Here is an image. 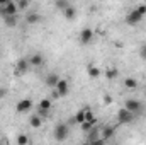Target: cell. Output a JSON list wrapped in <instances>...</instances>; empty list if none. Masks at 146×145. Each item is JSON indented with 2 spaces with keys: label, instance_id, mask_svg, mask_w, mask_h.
I'll use <instances>...</instances> for the list:
<instances>
[{
  "label": "cell",
  "instance_id": "4316f807",
  "mask_svg": "<svg viewBox=\"0 0 146 145\" xmlns=\"http://www.w3.org/2000/svg\"><path fill=\"white\" fill-rule=\"evenodd\" d=\"M139 56H141V60H145L146 62V43L139 48Z\"/></svg>",
  "mask_w": 146,
  "mask_h": 145
},
{
  "label": "cell",
  "instance_id": "9a60e30c",
  "mask_svg": "<svg viewBox=\"0 0 146 145\" xmlns=\"http://www.w3.org/2000/svg\"><path fill=\"white\" fill-rule=\"evenodd\" d=\"M87 72H88V77H90V79H97V77H100V68H99V67L90 65V67L87 68Z\"/></svg>",
  "mask_w": 146,
  "mask_h": 145
},
{
  "label": "cell",
  "instance_id": "ac0fdd59",
  "mask_svg": "<svg viewBox=\"0 0 146 145\" xmlns=\"http://www.w3.org/2000/svg\"><path fill=\"white\" fill-rule=\"evenodd\" d=\"M29 121H31V126H33V128H39V126L42 125V118L37 116V114H33Z\"/></svg>",
  "mask_w": 146,
  "mask_h": 145
},
{
  "label": "cell",
  "instance_id": "6da1fadb",
  "mask_svg": "<svg viewBox=\"0 0 146 145\" xmlns=\"http://www.w3.org/2000/svg\"><path fill=\"white\" fill-rule=\"evenodd\" d=\"M145 14H146V3H145V5L136 7L133 12H129V14H127V17H126V22H127L129 26H136L138 22H141V19L145 17Z\"/></svg>",
  "mask_w": 146,
  "mask_h": 145
},
{
  "label": "cell",
  "instance_id": "d6986e66",
  "mask_svg": "<svg viewBox=\"0 0 146 145\" xmlns=\"http://www.w3.org/2000/svg\"><path fill=\"white\" fill-rule=\"evenodd\" d=\"M124 85H126L127 89H136V87H138V80L133 79V77H127V79L124 80Z\"/></svg>",
  "mask_w": 146,
  "mask_h": 145
},
{
  "label": "cell",
  "instance_id": "5bb4252c",
  "mask_svg": "<svg viewBox=\"0 0 146 145\" xmlns=\"http://www.w3.org/2000/svg\"><path fill=\"white\" fill-rule=\"evenodd\" d=\"M39 21H41V15L36 14V12H33V14H27V15H26V22H27V24H37Z\"/></svg>",
  "mask_w": 146,
  "mask_h": 145
},
{
  "label": "cell",
  "instance_id": "8fae6325",
  "mask_svg": "<svg viewBox=\"0 0 146 145\" xmlns=\"http://www.w3.org/2000/svg\"><path fill=\"white\" fill-rule=\"evenodd\" d=\"M42 55L41 53H34V55H31V58H29V65L31 67H39V65H42Z\"/></svg>",
  "mask_w": 146,
  "mask_h": 145
},
{
  "label": "cell",
  "instance_id": "7a4b0ae2",
  "mask_svg": "<svg viewBox=\"0 0 146 145\" xmlns=\"http://www.w3.org/2000/svg\"><path fill=\"white\" fill-rule=\"evenodd\" d=\"M53 135H54V140L56 142H65L68 138V126L65 123H58L54 126V133Z\"/></svg>",
  "mask_w": 146,
  "mask_h": 145
},
{
  "label": "cell",
  "instance_id": "7c38bea8",
  "mask_svg": "<svg viewBox=\"0 0 146 145\" xmlns=\"http://www.w3.org/2000/svg\"><path fill=\"white\" fill-rule=\"evenodd\" d=\"M44 82H46V85H48V87H56V84L60 82V77H58L56 73H49V75L46 77V80H44Z\"/></svg>",
  "mask_w": 146,
  "mask_h": 145
},
{
  "label": "cell",
  "instance_id": "52a82bcc",
  "mask_svg": "<svg viewBox=\"0 0 146 145\" xmlns=\"http://www.w3.org/2000/svg\"><path fill=\"white\" fill-rule=\"evenodd\" d=\"M56 92H58V96L60 97H65L66 94H68V91H70V85H68V80H65V79H60V82L56 84Z\"/></svg>",
  "mask_w": 146,
  "mask_h": 145
},
{
  "label": "cell",
  "instance_id": "3957f363",
  "mask_svg": "<svg viewBox=\"0 0 146 145\" xmlns=\"http://www.w3.org/2000/svg\"><path fill=\"white\" fill-rule=\"evenodd\" d=\"M133 119H134V114L129 113L126 108H121L117 111V121H119V125H129Z\"/></svg>",
  "mask_w": 146,
  "mask_h": 145
},
{
  "label": "cell",
  "instance_id": "2e32d148",
  "mask_svg": "<svg viewBox=\"0 0 146 145\" xmlns=\"http://www.w3.org/2000/svg\"><path fill=\"white\" fill-rule=\"evenodd\" d=\"M2 19H3L5 26H9V28H14L17 24V15H7V17H2Z\"/></svg>",
  "mask_w": 146,
  "mask_h": 145
},
{
  "label": "cell",
  "instance_id": "ffe728a7",
  "mask_svg": "<svg viewBox=\"0 0 146 145\" xmlns=\"http://www.w3.org/2000/svg\"><path fill=\"white\" fill-rule=\"evenodd\" d=\"M95 123H97V119H94V121H85V123H82L80 126H82V130H83V132H87V133H88L92 128H95Z\"/></svg>",
  "mask_w": 146,
  "mask_h": 145
},
{
  "label": "cell",
  "instance_id": "7402d4cb",
  "mask_svg": "<svg viewBox=\"0 0 146 145\" xmlns=\"http://www.w3.org/2000/svg\"><path fill=\"white\" fill-rule=\"evenodd\" d=\"M117 75H119V72H117V68H114V67H110V68H107V70H106V77H107L109 80L115 79Z\"/></svg>",
  "mask_w": 146,
  "mask_h": 145
},
{
  "label": "cell",
  "instance_id": "9c48e42d",
  "mask_svg": "<svg viewBox=\"0 0 146 145\" xmlns=\"http://www.w3.org/2000/svg\"><path fill=\"white\" fill-rule=\"evenodd\" d=\"M92 38H94V31H92L90 28H85V29L80 33V43H82V44H88V43L92 41Z\"/></svg>",
  "mask_w": 146,
  "mask_h": 145
},
{
  "label": "cell",
  "instance_id": "d4e9b609",
  "mask_svg": "<svg viewBox=\"0 0 146 145\" xmlns=\"http://www.w3.org/2000/svg\"><path fill=\"white\" fill-rule=\"evenodd\" d=\"M27 144H29V137H27V135L22 133V135L17 137V145H27Z\"/></svg>",
  "mask_w": 146,
  "mask_h": 145
},
{
  "label": "cell",
  "instance_id": "f546056e",
  "mask_svg": "<svg viewBox=\"0 0 146 145\" xmlns=\"http://www.w3.org/2000/svg\"><path fill=\"white\" fill-rule=\"evenodd\" d=\"M3 94H5V89H0V97H3Z\"/></svg>",
  "mask_w": 146,
  "mask_h": 145
},
{
  "label": "cell",
  "instance_id": "8992f818",
  "mask_svg": "<svg viewBox=\"0 0 146 145\" xmlns=\"http://www.w3.org/2000/svg\"><path fill=\"white\" fill-rule=\"evenodd\" d=\"M29 60H26V58H21L17 63H15V70H14V73L15 75H24V73L29 70Z\"/></svg>",
  "mask_w": 146,
  "mask_h": 145
},
{
  "label": "cell",
  "instance_id": "277c9868",
  "mask_svg": "<svg viewBox=\"0 0 146 145\" xmlns=\"http://www.w3.org/2000/svg\"><path fill=\"white\" fill-rule=\"evenodd\" d=\"M17 10H19V9H17V3H14L12 0H9L7 5L0 9V15H2V17H7V15H17Z\"/></svg>",
  "mask_w": 146,
  "mask_h": 145
},
{
  "label": "cell",
  "instance_id": "484cf974",
  "mask_svg": "<svg viewBox=\"0 0 146 145\" xmlns=\"http://www.w3.org/2000/svg\"><path fill=\"white\" fill-rule=\"evenodd\" d=\"M27 7H29V2H27V0H21V2L17 3V9H19V10H24V9H27Z\"/></svg>",
  "mask_w": 146,
  "mask_h": 145
},
{
  "label": "cell",
  "instance_id": "5b68a950",
  "mask_svg": "<svg viewBox=\"0 0 146 145\" xmlns=\"http://www.w3.org/2000/svg\"><path fill=\"white\" fill-rule=\"evenodd\" d=\"M124 108L127 109L129 113L136 114V113H139V111L143 109V104H141V101H138V99H127V101L124 103Z\"/></svg>",
  "mask_w": 146,
  "mask_h": 145
},
{
  "label": "cell",
  "instance_id": "30bf717a",
  "mask_svg": "<svg viewBox=\"0 0 146 145\" xmlns=\"http://www.w3.org/2000/svg\"><path fill=\"white\" fill-rule=\"evenodd\" d=\"M114 133H115V128H114V126H104L102 132H100V138L107 142V140H110V138L114 137Z\"/></svg>",
  "mask_w": 146,
  "mask_h": 145
},
{
  "label": "cell",
  "instance_id": "f1b7e54d",
  "mask_svg": "<svg viewBox=\"0 0 146 145\" xmlns=\"http://www.w3.org/2000/svg\"><path fill=\"white\" fill-rule=\"evenodd\" d=\"M104 101H106V104H110V103H112V97H110V96H106Z\"/></svg>",
  "mask_w": 146,
  "mask_h": 145
},
{
  "label": "cell",
  "instance_id": "4fadbf2b",
  "mask_svg": "<svg viewBox=\"0 0 146 145\" xmlns=\"http://www.w3.org/2000/svg\"><path fill=\"white\" fill-rule=\"evenodd\" d=\"M72 123H78V125H82V123H85V108L80 109L75 116H73L72 119H70Z\"/></svg>",
  "mask_w": 146,
  "mask_h": 145
},
{
  "label": "cell",
  "instance_id": "cb8c5ba5",
  "mask_svg": "<svg viewBox=\"0 0 146 145\" xmlns=\"http://www.w3.org/2000/svg\"><path fill=\"white\" fill-rule=\"evenodd\" d=\"M54 5H56V9H60V10H63V12H65V10H66V9L70 7V3H68L66 0H58V2L54 3Z\"/></svg>",
  "mask_w": 146,
  "mask_h": 145
},
{
  "label": "cell",
  "instance_id": "e0dca14e",
  "mask_svg": "<svg viewBox=\"0 0 146 145\" xmlns=\"http://www.w3.org/2000/svg\"><path fill=\"white\" fill-rule=\"evenodd\" d=\"M88 142H94V140H99L100 138V132H99V128H92L90 132H88Z\"/></svg>",
  "mask_w": 146,
  "mask_h": 145
},
{
  "label": "cell",
  "instance_id": "44dd1931",
  "mask_svg": "<svg viewBox=\"0 0 146 145\" xmlns=\"http://www.w3.org/2000/svg\"><path fill=\"white\" fill-rule=\"evenodd\" d=\"M63 14H65V17H66L68 21H72V19H75V15H76V9L70 5V7H68V9H66V10H65Z\"/></svg>",
  "mask_w": 146,
  "mask_h": 145
},
{
  "label": "cell",
  "instance_id": "83f0119b",
  "mask_svg": "<svg viewBox=\"0 0 146 145\" xmlns=\"http://www.w3.org/2000/svg\"><path fill=\"white\" fill-rule=\"evenodd\" d=\"M87 145H106V140L99 138V140H94V142H88Z\"/></svg>",
  "mask_w": 146,
  "mask_h": 145
},
{
  "label": "cell",
  "instance_id": "603a6c76",
  "mask_svg": "<svg viewBox=\"0 0 146 145\" xmlns=\"http://www.w3.org/2000/svg\"><path fill=\"white\" fill-rule=\"evenodd\" d=\"M39 109H42V111H49V109H51V101H49V99H41V103H39Z\"/></svg>",
  "mask_w": 146,
  "mask_h": 145
},
{
  "label": "cell",
  "instance_id": "ba28073f",
  "mask_svg": "<svg viewBox=\"0 0 146 145\" xmlns=\"http://www.w3.org/2000/svg\"><path fill=\"white\" fill-rule=\"evenodd\" d=\"M17 113H27L29 109H33V101L31 99H21L17 104H15Z\"/></svg>",
  "mask_w": 146,
  "mask_h": 145
}]
</instances>
